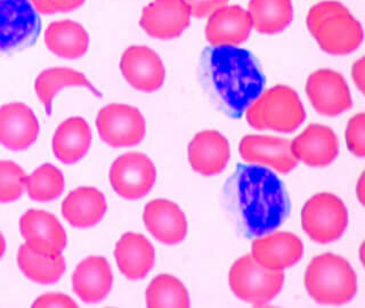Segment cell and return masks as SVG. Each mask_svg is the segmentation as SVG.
Returning a JSON list of instances; mask_svg holds the SVG:
<instances>
[{"instance_id":"cell-37","label":"cell","mask_w":365,"mask_h":308,"mask_svg":"<svg viewBox=\"0 0 365 308\" xmlns=\"http://www.w3.org/2000/svg\"><path fill=\"white\" fill-rule=\"evenodd\" d=\"M364 57H361L359 60H357L356 62L354 63L353 68H351V78H353L354 83L356 85L359 91L364 94V86H365V79H364Z\"/></svg>"},{"instance_id":"cell-13","label":"cell","mask_w":365,"mask_h":308,"mask_svg":"<svg viewBox=\"0 0 365 308\" xmlns=\"http://www.w3.org/2000/svg\"><path fill=\"white\" fill-rule=\"evenodd\" d=\"M191 19L184 0H153L143 9L140 26L150 37L170 40L185 31Z\"/></svg>"},{"instance_id":"cell-24","label":"cell","mask_w":365,"mask_h":308,"mask_svg":"<svg viewBox=\"0 0 365 308\" xmlns=\"http://www.w3.org/2000/svg\"><path fill=\"white\" fill-rule=\"evenodd\" d=\"M62 215L70 225L88 228L102 220L108 209L104 194L91 186H81L63 200Z\"/></svg>"},{"instance_id":"cell-11","label":"cell","mask_w":365,"mask_h":308,"mask_svg":"<svg viewBox=\"0 0 365 308\" xmlns=\"http://www.w3.org/2000/svg\"><path fill=\"white\" fill-rule=\"evenodd\" d=\"M306 94L317 113L336 117L353 106L351 91L345 78L331 68H319L306 83Z\"/></svg>"},{"instance_id":"cell-25","label":"cell","mask_w":365,"mask_h":308,"mask_svg":"<svg viewBox=\"0 0 365 308\" xmlns=\"http://www.w3.org/2000/svg\"><path fill=\"white\" fill-rule=\"evenodd\" d=\"M91 143V130L85 119L72 117L64 120L55 131L51 140L57 160L66 165H73L85 157Z\"/></svg>"},{"instance_id":"cell-7","label":"cell","mask_w":365,"mask_h":308,"mask_svg":"<svg viewBox=\"0 0 365 308\" xmlns=\"http://www.w3.org/2000/svg\"><path fill=\"white\" fill-rule=\"evenodd\" d=\"M302 225L314 242H334L345 233L348 210L336 194L322 192L308 200L302 210Z\"/></svg>"},{"instance_id":"cell-6","label":"cell","mask_w":365,"mask_h":308,"mask_svg":"<svg viewBox=\"0 0 365 308\" xmlns=\"http://www.w3.org/2000/svg\"><path fill=\"white\" fill-rule=\"evenodd\" d=\"M232 292L243 302L262 306L273 300L284 283L283 271H272L260 265L251 255L234 262L228 274Z\"/></svg>"},{"instance_id":"cell-16","label":"cell","mask_w":365,"mask_h":308,"mask_svg":"<svg viewBox=\"0 0 365 308\" xmlns=\"http://www.w3.org/2000/svg\"><path fill=\"white\" fill-rule=\"evenodd\" d=\"M304 255V245L296 234L272 231L252 240L251 256L272 271H284L296 265Z\"/></svg>"},{"instance_id":"cell-34","label":"cell","mask_w":365,"mask_h":308,"mask_svg":"<svg viewBox=\"0 0 365 308\" xmlns=\"http://www.w3.org/2000/svg\"><path fill=\"white\" fill-rule=\"evenodd\" d=\"M39 14L68 13L83 6L86 0H29Z\"/></svg>"},{"instance_id":"cell-4","label":"cell","mask_w":365,"mask_h":308,"mask_svg":"<svg viewBox=\"0 0 365 308\" xmlns=\"http://www.w3.org/2000/svg\"><path fill=\"white\" fill-rule=\"evenodd\" d=\"M308 294L322 305H342L356 296L357 275L351 262L339 255L314 257L304 277Z\"/></svg>"},{"instance_id":"cell-12","label":"cell","mask_w":365,"mask_h":308,"mask_svg":"<svg viewBox=\"0 0 365 308\" xmlns=\"http://www.w3.org/2000/svg\"><path fill=\"white\" fill-rule=\"evenodd\" d=\"M26 241L17 252V265L22 273L40 284L56 283L66 272V260L62 251L45 241Z\"/></svg>"},{"instance_id":"cell-29","label":"cell","mask_w":365,"mask_h":308,"mask_svg":"<svg viewBox=\"0 0 365 308\" xmlns=\"http://www.w3.org/2000/svg\"><path fill=\"white\" fill-rule=\"evenodd\" d=\"M20 232L26 240L45 241L63 251L68 243L66 230L54 215L39 209H30L20 220Z\"/></svg>"},{"instance_id":"cell-18","label":"cell","mask_w":365,"mask_h":308,"mask_svg":"<svg viewBox=\"0 0 365 308\" xmlns=\"http://www.w3.org/2000/svg\"><path fill=\"white\" fill-rule=\"evenodd\" d=\"M39 123L31 108L20 102L0 108V144L11 151L31 146L39 135Z\"/></svg>"},{"instance_id":"cell-35","label":"cell","mask_w":365,"mask_h":308,"mask_svg":"<svg viewBox=\"0 0 365 308\" xmlns=\"http://www.w3.org/2000/svg\"><path fill=\"white\" fill-rule=\"evenodd\" d=\"M191 15L197 19H208L215 11L227 5L228 0H184Z\"/></svg>"},{"instance_id":"cell-14","label":"cell","mask_w":365,"mask_h":308,"mask_svg":"<svg viewBox=\"0 0 365 308\" xmlns=\"http://www.w3.org/2000/svg\"><path fill=\"white\" fill-rule=\"evenodd\" d=\"M290 142L283 137L248 135L240 142V155L247 163L289 174L299 163L291 152Z\"/></svg>"},{"instance_id":"cell-31","label":"cell","mask_w":365,"mask_h":308,"mask_svg":"<svg viewBox=\"0 0 365 308\" xmlns=\"http://www.w3.org/2000/svg\"><path fill=\"white\" fill-rule=\"evenodd\" d=\"M64 188L62 171L51 163L40 165L31 175L24 177V188L29 197L38 202L54 201L63 193Z\"/></svg>"},{"instance_id":"cell-8","label":"cell","mask_w":365,"mask_h":308,"mask_svg":"<svg viewBox=\"0 0 365 308\" xmlns=\"http://www.w3.org/2000/svg\"><path fill=\"white\" fill-rule=\"evenodd\" d=\"M41 19L29 0H0V54H11L37 43Z\"/></svg>"},{"instance_id":"cell-10","label":"cell","mask_w":365,"mask_h":308,"mask_svg":"<svg viewBox=\"0 0 365 308\" xmlns=\"http://www.w3.org/2000/svg\"><path fill=\"white\" fill-rule=\"evenodd\" d=\"M114 192L125 200L148 195L157 180V169L152 160L140 152H129L114 160L110 174Z\"/></svg>"},{"instance_id":"cell-38","label":"cell","mask_w":365,"mask_h":308,"mask_svg":"<svg viewBox=\"0 0 365 308\" xmlns=\"http://www.w3.org/2000/svg\"><path fill=\"white\" fill-rule=\"evenodd\" d=\"M356 194L361 203H364V175H361L356 185Z\"/></svg>"},{"instance_id":"cell-19","label":"cell","mask_w":365,"mask_h":308,"mask_svg":"<svg viewBox=\"0 0 365 308\" xmlns=\"http://www.w3.org/2000/svg\"><path fill=\"white\" fill-rule=\"evenodd\" d=\"M143 220L146 230L163 245L182 242L187 234V220L182 209L169 200H152L144 208Z\"/></svg>"},{"instance_id":"cell-27","label":"cell","mask_w":365,"mask_h":308,"mask_svg":"<svg viewBox=\"0 0 365 308\" xmlns=\"http://www.w3.org/2000/svg\"><path fill=\"white\" fill-rule=\"evenodd\" d=\"M247 11L252 29L268 36L284 31L294 21L291 0H250Z\"/></svg>"},{"instance_id":"cell-5","label":"cell","mask_w":365,"mask_h":308,"mask_svg":"<svg viewBox=\"0 0 365 308\" xmlns=\"http://www.w3.org/2000/svg\"><path fill=\"white\" fill-rule=\"evenodd\" d=\"M245 114L247 123L252 128L284 134L297 130L306 119L305 108L299 95L284 85L262 91Z\"/></svg>"},{"instance_id":"cell-32","label":"cell","mask_w":365,"mask_h":308,"mask_svg":"<svg viewBox=\"0 0 365 308\" xmlns=\"http://www.w3.org/2000/svg\"><path fill=\"white\" fill-rule=\"evenodd\" d=\"M24 177L20 165L9 160L0 161V202H13L22 197Z\"/></svg>"},{"instance_id":"cell-28","label":"cell","mask_w":365,"mask_h":308,"mask_svg":"<svg viewBox=\"0 0 365 308\" xmlns=\"http://www.w3.org/2000/svg\"><path fill=\"white\" fill-rule=\"evenodd\" d=\"M68 86H83L97 97H102L100 91L89 83V80L81 72L68 68H47L38 76L34 83V91L40 102L45 106L47 115L51 114V104L55 95Z\"/></svg>"},{"instance_id":"cell-17","label":"cell","mask_w":365,"mask_h":308,"mask_svg":"<svg viewBox=\"0 0 365 308\" xmlns=\"http://www.w3.org/2000/svg\"><path fill=\"white\" fill-rule=\"evenodd\" d=\"M290 150L298 161L309 167H327L339 154V140L328 125L313 123L294 137Z\"/></svg>"},{"instance_id":"cell-15","label":"cell","mask_w":365,"mask_h":308,"mask_svg":"<svg viewBox=\"0 0 365 308\" xmlns=\"http://www.w3.org/2000/svg\"><path fill=\"white\" fill-rule=\"evenodd\" d=\"M123 78L133 88L153 93L165 83V68L159 55L148 46H130L120 61Z\"/></svg>"},{"instance_id":"cell-36","label":"cell","mask_w":365,"mask_h":308,"mask_svg":"<svg viewBox=\"0 0 365 308\" xmlns=\"http://www.w3.org/2000/svg\"><path fill=\"white\" fill-rule=\"evenodd\" d=\"M32 307L76 308L78 307V305L72 298L66 296V294L55 292V294H45L43 296L38 297L37 299L34 300V304H32Z\"/></svg>"},{"instance_id":"cell-20","label":"cell","mask_w":365,"mask_h":308,"mask_svg":"<svg viewBox=\"0 0 365 308\" xmlns=\"http://www.w3.org/2000/svg\"><path fill=\"white\" fill-rule=\"evenodd\" d=\"M188 161L192 169L202 176H216L226 168L231 158V146L217 130L197 133L188 144Z\"/></svg>"},{"instance_id":"cell-3","label":"cell","mask_w":365,"mask_h":308,"mask_svg":"<svg viewBox=\"0 0 365 308\" xmlns=\"http://www.w3.org/2000/svg\"><path fill=\"white\" fill-rule=\"evenodd\" d=\"M308 31L319 48L330 55H348L363 41V28L344 4L325 0L315 4L306 17Z\"/></svg>"},{"instance_id":"cell-39","label":"cell","mask_w":365,"mask_h":308,"mask_svg":"<svg viewBox=\"0 0 365 308\" xmlns=\"http://www.w3.org/2000/svg\"><path fill=\"white\" fill-rule=\"evenodd\" d=\"M6 251V241L5 237H4L3 233L0 232V258L4 256Z\"/></svg>"},{"instance_id":"cell-21","label":"cell","mask_w":365,"mask_h":308,"mask_svg":"<svg viewBox=\"0 0 365 308\" xmlns=\"http://www.w3.org/2000/svg\"><path fill=\"white\" fill-rule=\"evenodd\" d=\"M252 23L248 11L237 5H225L208 17L205 39L211 46H239L248 40Z\"/></svg>"},{"instance_id":"cell-9","label":"cell","mask_w":365,"mask_h":308,"mask_svg":"<svg viewBox=\"0 0 365 308\" xmlns=\"http://www.w3.org/2000/svg\"><path fill=\"white\" fill-rule=\"evenodd\" d=\"M96 127L101 140L112 148H130L145 136V119L138 108L127 104H108L100 110Z\"/></svg>"},{"instance_id":"cell-33","label":"cell","mask_w":365,"mask_h":308,"mask_svg":"<svg viewBox=\"0 0 365 308\" xmlns=\"http://www.w3.org/2000/svg\"><path fill=\"white\" fill-rule=\"evenodd\" d=\"M346 144L351 154L357 158L365 155V114L363 112L351 117L346 127Z\"/></svg>"},{"instance_id":"cell-23","label":"cell","mask_w":365,"mask_h":308,"mask_svg":"<svg viewBox=\"0 0 365 308\" xmlns=\"http://www.w3.org/2000/svg\"><path fill=\"white\" fill-rule=\"evenodd\" d=\"M118 268L131 281L142 279L153 268L155 250L152 243L140 233L123 234L114 249Z\"/></svg>"},{"instance_id":"cell-30","label":"cell","mask_w":365,"mask_h":308,"mask_svg":"<svg viewBox=\"0 0 365 308\" xmlns=\"http://www.w3.org/2000/svg\"><path fill=\"white\" fill-rule=\"evenodd\" d=\"M146 306L151 308H187L191 299L182 281L170 274H160L152 279L145 292Z\"/></svg>"},{"instance_id":"cell-22","label":"cell","mask_w":365,"mask_h":308,"mask_svg":"<svg viewBox=\"0 0 365 308\" xmlns=\"http://www.w3.org/2000/svg\"><path fill=\"white\" fill-rule=\"evenodd\" d=\"M113 274L104 257L91 256L76 268L72 275L74 294L87 304L102 302L112 289Z\"/></svg>"},{"instance_id":"cell-26","label":"cell","mask_w":365,"mask_h":308,"mask_svg":"<svg viewBox=\"0 0 365 308\" xmlns=\"http://www.w3.org/2000/svg\"><path fill=\"white\" fill-rule=\"evenodd\" d=\"M47 48L56 56L77 60L88 49L89 36L81 24L71 20L55 21L45 31Z\"/></svg>"},{"instance_id":"cell-1","label":"cell","mask_w":365,"mask_h":308,"mask_svg":"<svg viewBox=\"0 0 365 308\" xmlns=\"http://www.w3.org/2000/svg\"><path fill=\"white\" fill-rule=\"evenodd\" d=\"M234 220L247 237L275 231L290 212V199L273 171L259 165H237L224 188Z\"/></svg>"},{"instance_id":"cell-2","label":"cell","mask_w":365,"mask_h":308,"mask_svg":"<svg viewBox=\"0 0 365 308\" xmlns=\"http://www.w3.org/2000/svg\"><path fill=\"white\" fill-rule=\"evenodd\" d=\"M203 78L220 108L240 119L265 87V74L252 53L237 46H210L201 58Z\"/></svg>"}]
</instances>
